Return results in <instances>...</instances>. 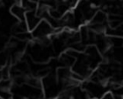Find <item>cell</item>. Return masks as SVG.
<instances>
[{
	"instance_id": "obj_1",
	"label": "cell",
	"mask_w": 123,
	"mask_h": 99,
	"mask_svg": "<svg viewBox=\"0 0 123 99\" xmlns=\"http://www.w3.org/2000/svg\"><path fill=\"white\" fill-rule=\"evenodd\" d=\"M30 33L32 38H34L37 42H40L42 40L48 39L53 35H55V30L46 20H41V22L38 24V26Z\"/></svg>"
},
{
	"instance_id": "obj_2",
	"label": "cell",
	"mask_w": 123,
	"mask_h": 99,
	"mask_svg": "<svg viewBox=\"0 0 123 99\" xmlns=\"http://www.w3.org/2000/svg\"><path fill=\"white\" fill-rule=\"evenodd\" d=\"M82 89L87 94L89 99H101L106 93L105 87L103 85V83L94 82L92 81H85Z\"/></svg>"
},
{
	"instance_id": "obj_3",
	"label": "cell",
	"mask_w": 123,
	"mask_h": 99,
	"mask_svg": "<svg viewBox=\"0 0 123 99\" xmlns=\"http://www.w3.org/2000/svg\"><path fill=\"white\" fill-rule=\"evenodd\" d=\"M42 19L38 15V13H36V11L33 12H26V16H25V22L29 32H32L36 27L38 26V24L41 21Z\"/></svg>"
},
{
	"instance_id": "obj_4",
	"label": "cell",
	"mask_w": 123,
	"mask_h": 99,
	"mask_svg": "<svg viewBox=\"0 0 123 99\" xmlns=\"http://www.w3.org/2000/svg\"><path fill=\"white\" fill-rule=\"evenodd\" d=\"M10 12L12 15L18 20V21H25V16H26V11L23 8V6L20 5V3H17L11 7Z\"/></svg>"
},
{
	"instance_id": "obj_5",
	"label": "cell",
	"mask_w": 123,
	"mask_h": 99,
	"mask_svg": "<svg viewBox=\"0 0 123 99\" xmlns=\"http://www.w3.org/2000/svg\"><path fill=\"white\" fill-rule=\"evenodd\" d=\"M0 99H2V98H1V97H0Z\"/></svg>"
}]
</instances>
